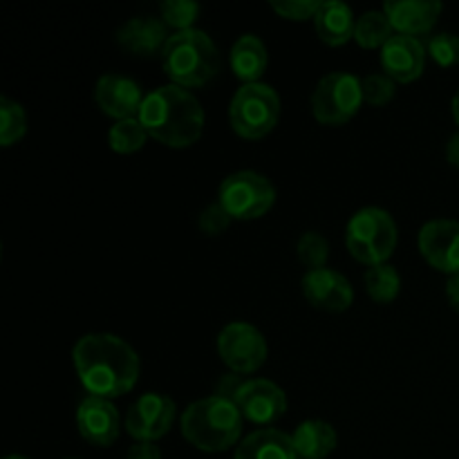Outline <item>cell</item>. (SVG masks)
<instances>
[{
	"mask_svg": "<svg viewBox=\"0 0 459 459\" xmlns=\"http://www.w3.org/2000/svg\"><path fill=\"white\" fill-rule=\"evenodd\" d=\"M72 361L83 388L92 397L110 402L128 394L142 375V361L133 345L103 332L81 336L72 348Z\"/></svg>",
	"mask_w": 459,
	"mask_h": 459,
	"instance_id": "6da1fadb",
	"label": "cell"
},
{
	"mask_svg": "<svg viewBox=\"0 0 459 459\" xmlns=\"http://www.w3.org/2000/svg\"><path fill=\"white\" fill-rule=\"evenodd\" d=\"M139 121L146 128L148 137L182 151L200 142L206 117L204 108L191 90L169 83L146 94Z\"/></svg>",
	"mask_w": 459,
	"mask_h": 459,
	"instance_id": "7a4b0ae2",
	"label": "cell"
},
{
	"mask_svg": "<svg viewBox=\"0 0 459 459\" xmlns=\"http://www.w3.org/2000/svg\"><path fill=\"white\" fill-rule=\"evenodd\" d=\"M182 435L191 446L202 453H224L240 444L245 417L229 399H197L182 412Z\"/></svg>",
	"mask_w": 459,
	"mask_h": 459,
	"instance_id": "3957f363",
	"label": "cell"
},
{
	"mask_svg": "<svg viewBox=\"0 0 459 459\" xmlns=\"http://www.w3.org/2000/svg\"><path fill=\"white\" fill-rule=\"evenodd\" d=\"M161 65L170 83L179 88H204L220 74L222 58L215 40L202 30H186L170 34L161 54Z\"/></svg>",
	"mask_w": 459,
	"mask_h": 459,
	"instance_id": "277c9868",
	"label": "cell"
},
{
	"mask_svg": "<svg viewBox=\"0 0 459 459\" xmlns=\"http://www.w3.org/2000/svg\"><path fill=\"white\" fill-rule=\"evenodd\" d=\"M399 242V229L393 215L379 206H366L350 218L345 245L350 255L366 267L385 264Z\"/></svg>",
	"mask_w": 459,
	"mask_h": 459,
	"instance_id": "5b68a950",
	"label": "cell"
},
{
	"mask_svg": "<svg viewBox=\"0 0 459 459\" xmlns=\"http://www.w3.org/2000/svg\"><path fill=\"white\" fill-rule=\"evenodd\" d=\"M281 119V97L267 83H245L229 103V124L242 139H263Z\"/></svg>",
	"mask_w": 459,
	"mask_h": 459,
	"instance_id": "8992f818",
	"label": "cell"
},
{
	"mask_svg": "<svg viewBox=\"0 0 459 459\" xmlns=\"http://www.w3.org/2000/svg\"><path fill=\"white\" fill-rule=\"evenodd\" d=\"M218 202L233 220H258L272 211L276 188L272 179L255 170H238L227 175L218 188Z\"/></svg>",
	"mask_w": 459,
	"mask_h": 459,
	"instance_id": "52a82bcc",
	"label": "cell"
},
{
	"mask_svg": "<svg viewBox=\"0 0 459 459\" xmlns=\"http://www.w3.org/2000/svg\"><path fill=\"white\" fill-rule=\"evenodd\" d=\"M361 79L350 72H330L312 92V115L323 126H345L363 106Z\"/></svg>",
	"mask_w": 459,
	"mask_h": 459,
	"instance_id": "ba28073f",
	"label": "cell"
},
{
	"mask_svg": "<svg viewBox=\"0 0 459 459\" xmlns=\"http://www.w3.org/2000/svg\"><path fill=\"white\" fill-rule=\"evenodd\" d=\"M218 354L236 375H254L267 363L269 348L263 332L251 323L233 321L218 334Z\"/></svg>",
	"mask_w": 459,
	"mask_h": 459,
	"instance_id": "9c48e42d",
	"label": "cell"
},
{
	"mask_svg": "<svg viewBox=\"0 0 459 459\" xmlns=\"http://www.w3.org/2000/svg\"><path fill=\"white\" fill-rule=\"evenodd\" d=\"M178 420V406L160 393H143L126 412V433L137 442H152L169 435Z\"/></svg>",
	"mask_w": 459,
	"mask_h": 459,
	"instance_id": "30bf717a",
	"label": "cell"
},
{
	"mask_svg": "<svg viewBox=\"0 0 459 459\" xmlns=\"http://www.w3.org/2000/svg\"><path fill=\"white\" fill-rule=\"evenodd\" d=\"M233 403L247 421L267 429L287 412L285 390L269 379H247L238 390Z\"/></svg>",
	"mask_w": 459,
	"mask_h": 459,
	"instance_id": "8fae6325",
	"label": "cell"
},
{
	"mask_svg": "<svg viewBox=\"0 0 459 459\" xmlns=\"http://www.w3.org/2000/svg\"><path fill=\"white\" fill-rule=\"evenodd\" d=\"M420 251L426 263L437 272L459 273V222L457 220H430L420 229Z\"/></svg>",
	"mask_w": 459,
	"mask_h": 459,
	"instance_id": "7c38bea8",
	"label": "cell"
},
{
	"mask_svg": "<svg viewBox=\"0 0 459 459\" xmlns=\"http://www.w3.org/2000/svg\"><path fill=\"white\" fill-rule=\"evenodd\" d=\"M300 290H303L305 300L323 312H348L354 303L352 282L334 269L323 267L307 272L300 281Z\"/></svg>",
	"mask_w": 459,
	"mask_h": 459,
	"instance_id": "4fadbf2b",
	"label": "cell"
},
{
	"mask_svg": "<svg viewBox=\"0 0 459 459\" xmlns=\"http://www.w3.org/2000/svg\"><path fill=\"white\" fill-rule=\"evenodd\" d=\"M143 99L146 94H143L142 85L130 76L103 74L94 88V101H97L99 110L117 121L139 119Z\"/></svg>",
	"mask_w": 459,
	"mask_h": 459,
	"instance_id": "5bb4252c",
	"label": "cell"
},
{
	"mask_svg": "<svg viewBox=\"0 0 459 459\" xmlns=\"http://www.w3.org/2000/svg\"><path fill=\"white\" fill-rule=\"evenodd\" d=\"M76 429H79L81 437L92 446H112L121 433L119 411L110 399L88 394L76 408Z\"/></svg>",
	"mask_w": 459,
	"mask_h": 459,
	"instance_id": "9a60e30c",
	"label": "cell"
},
{
	"mask_svg": "<svg viewBox=\"0 0 459 459\" xmlns=\"http://www.w3.org/2000/svg\"><path fill=\"white\" fill-rule=\"evenodd\" d=\"M117 45L134 58L161 56L169 43V27L157 16H134L126 21L115 34Z\"/></svg>",
	"mask_w": 459,
	"mask_h": 459,
	"instance_id": "2e32d148",
	"label": "cell"
},
{
	"mask_svg": "<svg viewBox=\"0 0 459 459\" xmlns=\"http://www.w3.org/2000/svg\"><path fill=\"white\" fill-rule=\"evenodd\" d=\"M426 45L412 36L394 34L381 49V67L394 83H412L424 74Z\"/></svg>",
	"mask_w": 459,
	"mask_h": 459,
	"instance_id": "e0dca14e",
	"label": "cell"
},
{
	"mask_svg": "<svg viewBox=\"0 0 459 459\" xmlns=\"http://www.w3.org/2000/svg\"><path fill=\"white\" fill-rule=\"evenodd\" d=\"M384 12L394 34L420 39L437 25L444 4L439 0H390L384 4Z\"/></svg>",
	"mask_w": 459,
	"mask_h": 459,
	"instance_id": "ac0fdd59",
	"label": "cell"
},
{
	"mask_svg": "<svg viewBox=\"0 0 459 459\" xmlns=\"http://www.w3.org/2000/svg\"><path fill=\"white\" fill-rule=\"evenodd\" d=\"M314 27L323 43L330 48H341V45L354 40L357 16L350 4L341 3V0H325L314 16Z\"/></svg>",
	"mask_w": 459,
	"mask_h": 459,
	"instance_id": "d6986e66",
	"label": "cell"
},
{
	"mask_svg": "<svg viewBox=\"0 0 459 459\" xmlns=\"http://www.w3.org/2000/svg\"><path fill=\"white\" fill-rule=\"evenodd\" d=\"M233 459H296L294 442L278 429H258L238 444Z\"/></svg>",
	"mask_w": 459,
	"mask_h": 459,
	"instance_id": "ffe728a7",
	"label": "cell"
},
{
	"mask_svg": "<svg viewBox=\"0 0 459 459\" xmlns=\"http://www.w3.org/2000/svg\"><path fill=\"white\" fill-rule=\"evenodd\" d=\"M296 459H325L334 453L339 444L334 426L323 420H307L296 426L291 433Z\"/></svg>",
	"mask_w": 459,
	"mask_h": 459,
	"instance_id": "44dd1931",
	"label": "cell"
},
{
	"mask_svg": "<svg viewBox=\"0 0 459 459\" xmlns=\"http://www.w3.org/2000/svg\"><path fill=\"white\" fill-rule=\"evenodd\" d=\"M231 70L245 83H260L269 65V52L263 39L255 34H242L231 48Z\"/></svg>",
	"mask_w": 459,
	"mask_h": 459,
	"instance_id": "7402d4cb",
	"label": "cell"
},
{
	"mask_svg": "<svg viewBox=\"0 0 459 459\" xmlns=\"http://www.w3.org/2000/svg\"><path fill=\"white\" fill-rule=\"evenodd\" d=\"M394 36L393 25H390L388 16H385L384 9H370V12L361 13L357 18V30H354V40L359 43V48L363 49H377L388 43Z\"/></svg>",
	"mask_w": 459,
	"mask_h": 459,
	"instance_id": "603a6c76",
	"label": "cell"
},
{
	"mask_svg": "<svg viewBox=\"0 0 459 459\" xmlns=\"http://www.w3.org/2000/svg\"><path fill=\"white\" fill-rule=\"evenodd\" d=\"M363 285H366L368 296L377 305H388L402 291V276H399V272L393 264H377V267H368Z\"/></svg>",
	"mask_w": 459,
	"mask_h": 459,
	"instance_id": "cb8c5ba5",
	"label": "cell"
},
{
	"mask_svg": "<svg viewBox=\"0 0 459 459\" xmlns=\"http://www.w3.org/2000/svg\"><path fill=\"white\" fill-rule=\"evenodd\" d=\"M27 134V112L18 101L0 97V146L12 148Z\"/></svg>",
	"mask_w": 459,
	"mask_h": 459,
	"instance_id": "d4e9b609",
	"label": "cell"
},
{
	"mask_svg": "<svg viewBox=\"0 0 459 459\" xmlns=\"http://www.w3.org/2000/svg\"><path fill=\"white\" fill-rule=\"evenodd\" d=\"M148 142V133L139 119L117 121L108 133V146L119 155H133L142 151Z\"/></svg>",
	"mask_w": 459,
	"mask_h": 459,
	"instance_id": "484cf974",
	"label": "cell"
},
{
	"mask_svg": "<svg viewBox=\"0 0 459 459\" xmlns=\"http://www.w3.org/2000/svg\"><path fill=\"white\" fill-rule=\"evenodd\" d=\"M160 13L166 27H173L175 31H186L195 30L193 25L200 18L202 7L195 0H164L160 4Z\"/></svg>",
	"mask_w": 459,
	"mask_h": 459,
	"instance_id": "4316f807",
	"label": "cell"
},
{
	"mask_svg": "<svg viewBox=\"0 0 459 459\" xmlns=\"http://www.w3.org/2000/svg\"><path fill=\"white\" fill-rule=\"evenodd\" d=\"M296 255H299L300 264L307 267L309 272L323 269L327 264V258H330V242L323 233L305 231L299 238V245H296Z\"/></svg>",
	"mask_w": 459,
	"mask_h": 459,
	"instance_id": "83f0119b",
	"label": "cell"
},
{
	"mask_svg": "<svg viewBox=\"0 0 459 459\" xmlns=\"http://www.w3.org/2000/svg\"><path fill=\"white\" fill-rule=\"evenodd\" d=\"M361 88H363V101L377 108L388 106V103L394 99V94H397V83H394L385 72H372V74L363 76Z\"/></svg>",
	"mask_w": 459,
	"mask_h": 459,
	"instance_id": "f1b7e54d",
	"label": "cell"
},
{
	"mask_svg": "<svg viewBox=\"0 0 459 459\" xmlns=\"http://www.w3.org/2000/svg\"><path fill=\"white\" fill-rule=\"evenodd\" d=\"M426 52L439 67L459 65V36L451 31L435 34L426 45Z\"/></svg>",
	"mask_w": 459,
	"mask_h": 459,
	"instance_id": "f546056e",
	"label": "cell"
},
{
	"mask_svg": "<svg viewBox=\"0 0 459 459\" xmlns=\"http://www.w3.org/2000/svg\"><path fill=\"white\" fill-rule=\"evenodd\" d=\"M231 222L233 218L227 213V209H224L218 200L206 204L204 209L200 211V215H197V227H200V231L209 238L222 236V233L231 227Z\"/></svg>",
	"mask_w": 459,
	"mask_h": 459,
	"instance_id": "4dcf8cb0",
	"label": "cell"
},
{
	"mask_svg": "<svg viewBox=\"0 0 459 459\" xmlns=\"http://www.w3.org/2000/svg\"><path fill=\"white\" fill-rule=\"evenodd\" d=\"M269 7H272L278 16L285 18V21L303 22L309 21V18L314 21L321 3H318V0H272Z\"/></svg>",
	"mask_w": 459,
	"mask_h": 459,
	"instance_id": "1f68e13d",
	"label": "cell"
},
{
	"mask_svg": "<svg viewBox=\"0 0 459 459\" xmlns=\"http://www.w3.org/2000/svg\"><path fill=\"white\" fill-rule=\"evenodd\" d=\"M247 379H242V375H236V372H227V375H222L218 379V384H215V397H222V399H229V402H233L238 394V390L242 388V384H245Z\"/></svg>",
	"mask_w": 459,
	"mask_h": 459,
	"instance_id": "d6a6232c",
	"label": "cell"
},
{
	"mask_svg": "<svg viewBox=\"0 0 459 459\" xmlns=\"http://www.w3.org/2000/svg\"><path fill=\"white\" fill-rule=\"evenodd\" d=\"M126 459H161V451L152 442H137L128 448Z\"/></svg>",
	"mask_w": 459,
	"mask_h": 459,
	"instance_id": "836d02e7",
	"label": "cell"
},
{
	"mask_svg": "<svg viewBox=\"0 0 459 459\" xmlns=\"http://www.w3.org/2000/svg\"><path fill=\"white\" fill-rule=\"evenodd\" d=\"M446 161L459 170V130L446 142Z\"/></svg>",
	"mask_w": 459,
	"mask_h": 459,
	"instance_id": "e575fe53",
	"label": "cell"
},
{
	"mask_svg": "<svg viewBox=\"0 0 459 459\" xmlns=\"http://www.w3.org/2000/svg\"><path fill=\"white\" fill-rule=\"evenodd\" d=\"M446 299L448 305L459 314V273L457 276H451L446 282Z\"/></svg>",
	"mask_w": 459,
	"mask_h": 459,
	"instance_id": "d590c367",
	"label": "cell"
},
{
	"mask_svg": "<svg viewBox=\"0 0 459 459\" xmlns=\"http://www.w3.org/2000/svg\"><path fill=\"white\" fill-rule=\"evenodd\" d=\"M451 110H453V119H455V124L459 126V90H457L455 97H453V101H451Z\"/></svg>",
	"mask_w": 459,
	"mask_h": 459,
	"instance_id": "8d00e7d4",
	"label": "cell"
},
{
	"mask_svg": "<svg viewBox=\"0 0 459 459\" xmlns=\"http://www.w3.org/2000/svg\"><path fill=\"white\" fill-rule=\"evenodd\" d=\"M4 459H30V457H25V455H7Z\"/></svg>",
	"mask_w": 459,
	"mask_h": 459,
	"instance_id": "74e56055",
	"label": "cell"
}]
</instances>
